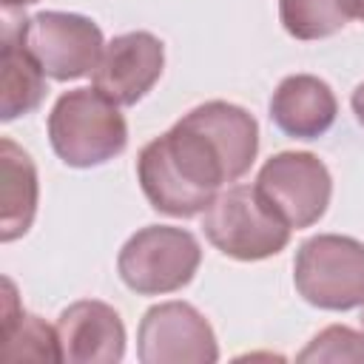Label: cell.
Returning a JSON list of instances; mask_svg holds the SVG:
<instances>
[{
    "label": "cell",
    "mask_w": 364,
    "mask_h": 364,
    "mask_svg": "<svg viewBox=\"0 0 364 364\" xmlns=\"http://www.w3.org/2000/svg\"><path fill=\"white\" fill-rule=\"evenodd\" d=\"M256 154V117L242 105L210 100L139 151L136 179L154 210L191 219L205 213L225 185L242 179Z\"/></svg>",
    "instance_id": "obj_1"
},
{
    "label": "cell",
    "mask_w": 364,
    "mask_h": 364,
    "mask_svg": "<svg viewBox=\"0 0 364 364\" xmlns=\"http://www.w3.org/2000/svg\"><path fill=\"white\" fill-rule=\"evenodd\" d=\"M48 142L68 168H97L125 151L128 122L94 85L74 88L48 114Z\"/></svg>",
    "instance_id": "obj_2"
},
{
    "label": "cell",
    "mask_w": 364,
    "mask_h": 364,
    "mask_svg": "<svg viewBox=\"0 0 364 364\" xmlns=\"http://www.w3.org/2000/svg\"><path fill=\"white\" fill-rule=\"evenodd\" d=\"M205 239L236 262H262L282 253L290 228L264 205L253 185H230L202 213Z\"/></svg>",
    "instance_id": "obj_3"
},
{
    "label": "cell",
    "mask_w": 364,
    "mask_h": 364,
    "mask_svg": "<svg viewBox=\"0 0 364 364\" xmlns=\"http://www.w3.org/2000/svg\"><path fill=\"white\" fill-rule=\"evenodd\" d=\"M299 296L318 310H353L364 304V242L341 233H318L299 245L293 259Z\"/></svg>",
    "instance_id": "obj_4"
},
{
    "label": "cell",
    "mask_w": 364,
    "mask_h": 364,
    "mask_svg": "<svg viewBox=\"0 0 364 364\" xmlns=\"http://www.w3.org/2000/svg\"><path fill=\"white\" fill-rule=\"evenodd\" d=\"M202 264V247L196 236L173 225L139 228L117 256V273L122 284L139 296L176 293L196 276Z\"/></svg>",
    "instance_id": "obj_5"
},
{
    "label": "cell",
    "mask_w": 364,
    "mask_h": 364,
    "mask_svg": "<svg viewBox=\"0 0 364 364\" xmlns=\"http://www.w3.org/2000/svg\"><path fill=\"white\" fill-rule=\"evenodd\" d=\"M253 188L290 230H301L316 225L327 213L333 176L316 154L282 151L259 168Z\"/></svg>",
    "instance_id": "obj_6"
},
{
    "label": "cell",
    "mask_w": 364,
    "mask_h": 364,
    "mask_svg": "<svg viewBox=\"0 0 364 364\" xmlns=\"http://www.w3.org/2000/svg\"><path fill=\"white\" fill-rule=\"evenodd\" d=\"M20 43L43 68V74L57 82L91 74L105 48L100 26L91 17L74 11H37L23 17Z\"/></svg>",
    "instance_id": "obj_7"
},
{
    "label": "cell",
    "mask_w": 364,
    "mask_h": 364,
    "mask_svg": "<svg viewBox=\"0 0 364 364\" xmlns=\"http://www.w3.org/2000/svg\"><path fill=\"white\" fill-rule=\"evenodd\" d=\"M142 364H213L219 344L210 321L188 301H162L145 310L136 330Z\"/></svg>",
    "instance_id": "obj_8"
},
{
    "label": "cell",
    "mask_w": 364,
    "mask_h": 364,
    "mask_svg": "<svg viewBox=\"0 0 364 364\" xmlns=\"http://www.w3.org/2000/svg\"><path fill=\"white\" fill-rule=\"evenodd\" d=\"M165 46L151 31H125L105 43L97 68L91 71L94 88L111 102L136 105L162 77Z\"/></svg>",
    "instance_id": "obj_9"
},
{
    "label": "cell",
    "mask_w": 364,
    "mask_h": 364,
    "mask_svg": "<svg viewBox=\"0 0 364 364\" xmlns=\"http://www.w3.org/2000/svg\"><path fill=\"white\" fill-rule=\"evenodd\" d=\"M63 361L117 364L125 355V324L119 313L97 299L68 304L57 318Z\"/></svg>",
    "instance_id": "obj_10"
},
{
    "label": "cell",
    "mask_w": 364,
    "mask_h": 364,
    "mask_svg": "<svg viewBox=\"0 0 364 364\" xmlns=\"http://www.w3.org/2000/svg\"><path fill=\"white\" fill-rule=\"evenodd\" d=\"M338 100L333 88L316 74L284 77L270 97L273 125L293 139H318L336 122Z\"/></svg>",
    "instance_id": "obj_11"
},
{
    "label": "cell",
    "mask_w": 364,
    "mask_h": 364,
    "mask_svg": "<svg viewBox=\"0 0 364 364\" xmlns=\"http://www.w3.org/2000/svg\"><path fill=\"white\" fill-rule=\"evenodd\" d=\"M0 239L14 242L28 233L37 202H40V179L37 165L11 136L0 139Z\"/></svg>",
    "instance_id": "obj_12"
},
{
    "label": "cell",
    "mask_w": 364,
    "mask_h": 364,
    "mask_svg": "<svg viewBox=\"0 0 364 364\" xmlns=\"http://www.w3.org/2000/svg\"><path fill=\"white\" fill-rule=\"evenodd\" d=\"M20 26L23 20H11V9L3 11V48H0V119L11 122L17 117H26L40 108L46 97V74L34 63V57L20 43Z\"/></svg>",
    "instance_id": "obj_13"
},
{
    "label": "cell",
    "mask_w": 364,
    "mask_h": 364,
    "mask_svg": "<svg viewBox=\"0 0 364 364\" xmlns=\"http://www.w3.org/2000/svg\"><path fill=\"white\" fill-rule=\"evenodd\" d=\"M3 358L6 361H63L57 327L20 307L11 279H3Z\"/></svg>",
    "instance_id": "obj_14"
},
{
    "label": "cell",
    "mask_w": 364,
    "mask_h": 364,
    "mask_svg": "<svg viewBox=\"0 0 364 364\" xmlns=\"http://www.w3.org/2000/svg\"><path fill=\"white\" fill-rule=\"evenodd\" d=\"M279 20L296 40H321L347 26L338 0H279Z\"/></svg>",
    "instance_id": "obj_15"
},
{
    "label": "cell",
    "mask_w": 364,
    "mask_h": 364,
    "mask_svg": "<svg viewBox=\"0 0 364 364\" xmlns=\"http://www.w3.org/2000/svg\"><path fill=\"white\" fill-rule=\"evenodd\" d=\"M299 361H364V330L330 324L316 333L299 353Z\"/></svg>",
    "instance_id": "obj_16"
},
{
    "label": "cell",
    "mask_w": 364,
    "mask_h": 364,
    "mask_svg": "<svg viewBox=\"0 0 364 364\" xmlns=\"http://www.w3.org/2000/svg\"><path fill=\"white\" fill-rule=\"evenodd\" d=\"M338 6L347 14V20H361L364 23V0H338Z\"/></svg>",
    "instance_id": "obj_17"
},
{
    "label": "cell",
    "mask_w": 364,
    "mask_h": 364,
    "mask_svg": "<svg viewBox=\"0 0 364 364\" xmlns=\"http://www.w3.org/2000/svg\"><path fill=\"white\" fill-rule=\"evenodd\" d=\"M350 105H353V114H355L358 125L364 128V82L355 85V91H353V97H350Z\"/></svg>",
    "instance_id": "obj_18"
},
{
    "label": "cell",
    "mask_w": 364,
    "mask_h": 364,
    "mask_svg": "<svg viewBox=\"0 0 364 364\" xmlns=\"http://www.w3.org/2000/svg\"><path fill=\"white\" fill-rule=\"evenodd\" d=\"M0 3H3V9H23V6H31L37 0H0Z\"/></svg>",
    "instance_id": "obj_19"
},
{
    "label": "cell",
    "mask_w": 364,
    "mask_h": 364,
    "mask_svg": "<svg viewBox=\"0 0 364 364\" xmlns=\"http://www.w3.org/2000/svg\"><path fill=\"white\" fill-rule=\"evenodd\" d=\"M361 330H364V304H361Z\"/></svg>",
    "instance_id": "obj_20"
}]
</instances>
